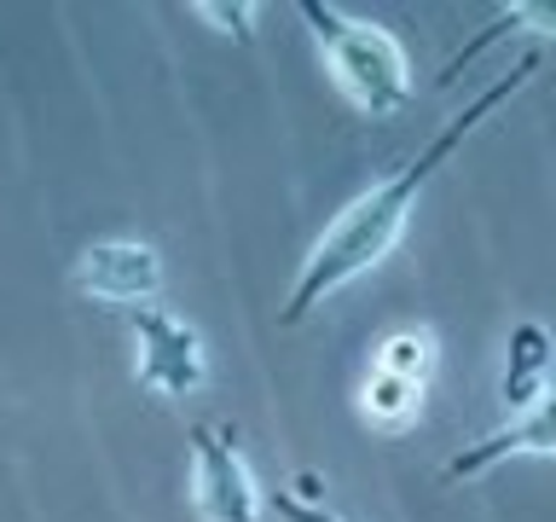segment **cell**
I'll list each match as a JSON object with an SVG mask.
<instances>
[{"mask_svg":"<svg viewBox=\"0 0 556 522\" xmlns=\"http://www.w3.org/2000/svg\"><path fill=\"white\" fill-rule=\"evenodd\" d=\"M533 70H539V52H521V59L504 70V76L486 87V94L469 99L464 111L452 116L446 128L412 157V163H400L389 181H377L371 191H359V198L348 203L319 238H313V250H307V261H302V273H295V285H290V302L278 308V325H302L307 313L325 302V296H337L342 285H354L359 273H371L377 261L400 244V233H406V221H412L417 198H424V186L434 181V174H441V163L464 146L469 134L481 128L486 116L498 111V104H510L521 87L533 82Z\"/></svg>","mask_w":556,"mask_h":522,"instance_id":"6da1fadb","label":"cell"},{"mask_svg":"<svg viewBox=\"0 0 556 522\" xmlns=\"http://www.w3.org/2000/svg\"><path fill=\"white\" fill-rule=\"evenodd\" d=\"M295 12L307 17L313 41L325 52L330 82L342 87V99L354 104L359 116H400L412 104V59L406 47L394 41V29L365 24V17H348L342 7H325V0H295Z\"/></svg>","mask_w":556,"mask_h":522,"instance_id":"7a4b0ae2","label":"cell"},{"mask_svg":"<svg viewBox=\"0 0 556 522\" xmlns=\"http://www.w3.org/2000/svg\"><path fill=\"white\" fill-rule=\"evenodd\" d=\"M191 511L203 522H261L267 494L238 452L232 424H191Z\"/></svg>","mask_w":556,"mask_h":522,"instance_id":"3957f363","label":"cell"},{"mask_svg":"<svg viewBox=\"0 0 556 522\" xmlns=\"http://www.w3.org/2000/svg\"><path fill=\"white\" fill-rule=\"evenodd\" d=\"M70 285L104 308H151V296L163 290V256L139 238H99L76 256Z\"/></svg>","mask_w":556,"mask_h":522,"instance_id":"277c9868","label":"cell"},{"mask_svg":"<svg viewBox=\"0 0 556 522\" xmlns=\"http://www.w3.org/2000/svg\"><path fill=\"white\" fill-rule=\"evenodd\" d=\"M134 377L156 395H191L203 383V337L186 320H174L168 308H134Z\"/></svg>","mask_w":556,"mask_h":522,"instance_id":"5b68a950","label":"cell"},{"mask_svg":"<svg viewBox=\"0 0 556 522\" xmlns=\"http://www.w3.org/2000/svg\"><path fill=\"white\" fill-rule=\"evenodd\" d=\"M521 452L556 459V377L510 418V424H498L493 435L469 442L458 459L446 464V476H452V482H469V476H481V470H493V464H504V459H521Z\"/></svg>","mask_w":556,"mask_h":522,"instance_id":"8992f818","label":"cell"},{"mask_svg":"<svg viewBox=\"0 0 556 522\" xmlns=\"http://www.w3.org/2000/svg\"><path fill=\"white\" fill-rule=\"evenodd\" d=\"M556 377V360H551V331L539 320H521L510 331V360H504V400L521 412L528 400Z\"/></svg>","mask_w":556,"mask_h":522,"instance_id":"52a82bcc","label":"cell"},{"mask_svg":"<svg viewBox=\"0 0 556 522\" xmlns=\"http://www.w3.org/2000/svg\"><path fill=\"white\" fill-rule=\"evenodd\" d=\"M510 29H539V35H556V0H510V7H498V12H493V24H486V29L476 35V41H464V47L446 59V70H441V87H452L464 64H476L481 52H486V47H498Z\"/></svg>","mask_w":556,"mask_h":522,"instance_id":"ba28073f","label":"cell"},{"mask_svg":"<svg viewBox=\"0 0 556 522\" xmlns=\"http://www.w3.org/2000/svg\"><path fill=\"white\" fill-rule=\"evenodd\" d=\"M359 412L382 430H400L424 412V383H406V377H389V372H371L359 389Z\"/></svg>","mask_w":556,"mask_h":522,"instance_id":"9c48e42d","label":"cell"},{"mask_svg":"<svg viewBox=\"0 0 556 522\" xmlns=\"http://www.w3.org/2000/svg\"><path fill=\"white\" fill-rule=\"evenodd\" d=\"M429 365H434V337L429 331H394V337H382L371 372H389V377H406V383H429Z\"/></svg>","mask_w":556,"mask_h":522,"instance_id":"30bf717a","label":"cell"},{"mask_svg":"<svg viewBox=\"0 0 556 522\" xmlns=\"http://www.w3.org/2000/svg\"><path fill=\"white\" fill-rule=\"evenodd\" d=\"M191 12L208 17V24L220 35H232V41H255V17H261L255 0H198Z\"/></svg>","mask_w":556,"mask_h":522,"instance_id":"8fae6325","label":"cell"},{"mask_svg":"<svg viewBox=\"0 0 556 522\" xmlns=\"http://www.w3.org/2000/svg\"><path fill=\"white\" fill-rule=\"evenodd\" d=\"M267 511H278L285 522H348V517H337L325 499H307V494H295V487H278V494L267 499Z\"/></svg>","mask_w":556,"mask_h":522,"instance_id":"7c38bea8","label":"cell"}]
</instances>
